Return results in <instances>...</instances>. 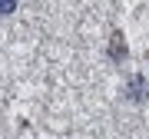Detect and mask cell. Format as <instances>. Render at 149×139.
I'll return each mask as SVG.
<instances>
[{"instance_id": "cell-1", "label": "cell", "mask_w": 149, "mask_h": 139, "mask_svg": "<svg viewBox=\"0 0 149 139\" xmlns=\"http://www.w3.org/2000/svg\"><path fill=\"white\" fill-rule=\"evenodd\" d=\"M123 96L129 103H149V76L146 73H133L123 83Z\"/></svg>"}, {"instance_id": "cell-2", "label": "cell", "mask_w": 149, "mask_h": 139, "mask_svg": "<svg viewBox=\"0 0 149 139\" xmlns=\"http://www.w3.org/2000/svg\"><path fill=\"white\" fill-rule=\"evenodd\" d=\"M106 56L113 60V63H126L129 47H126V37H123V30H116V33L109 37V50H106Z\"/></svg>"}, {"instance_id": "cell-3", "label": "cell", "mask_w": 149, "mask_h": 139, "mask_svg": "<svg viewBox=\"0 0 149 139\" xmlns=\"http://www.w3.org/2000/svg\"><path fill=\"white\" fill-rule=\"evenodd\" d=\"M13 10H17V0H0V17H7Z\"/></svg>"}]
</instances>
